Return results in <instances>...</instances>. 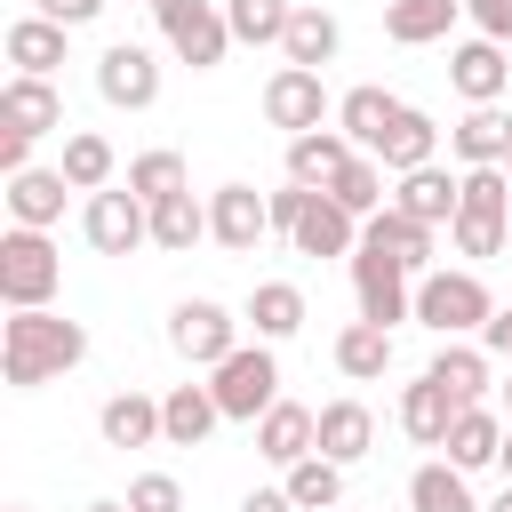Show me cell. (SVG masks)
Returning a JSON list of instances; mask_svg holds the SVG:
<instances>
[{
    "mask_svg": "<svg viewBox=\"0 0 512 512\" xmlns=\"http://www.w3.org/2000/svg\"><path fill=\"white\" fill-rule=\"evenodd\" d=\"M88 360V328L80 320H64V312H8V328H0V368H8V384L16 392H40V384H56L64 368H80Z\"/></svg>",
    "mask_w": 512,
    "mask_h": 512,
    "instance_id": "6da1fadb",
    "label": "cell"
},
{
    "mask_svg": "<svg viewBox=\"0 0 512 512\" xmlns=\"http://www.w3.org/2000/svg\"><path fill=\"white\" fill-rule=\"evenodd\" d=\"M56 288H64L56 240L32 232V224H8V232H0V304H8V312H40Z\"/></svg>",
    "mask_w": 512,
    "mask_h": 512,
    "instance_id": "7a4b0ae2",
    "label": "cell"
},
{
    "mask_svg": "<svg viewBox=\"0 0 512 512\" xmlns=\"http://www.w3.org/2000/svg\"><path fill=\"white\" fill-rule=\"evenodd\" d=\"M488 312H496V296H488L480 272H424L416 280V320L432 336H480Z\"/></svg>",
    "mask_w": 512,
    "mask_h": 512,
    "instance_id": "3957f363",
    "label": "cell"
},
{
    "mask_svg": "<svg viewBox=\"0 0 512 512\" xmlns=\"http://www.w3.org/2000/svg\"><path fill=\"white\" fill-rule=\"evenodd\" d=\"M208 384H216V408H224L232 424H256V416L280 400V360H272V344L256 336V344L224 352V360L208 368Z\"/></svg>",
    "mask_w": 512,
    "mask_h": 512,
    "instance_id": "277c9868",
    "label": "cell"
},
{
    "mask_svg": "<svg viewBox=\"0 0 512 512\" xmlns=\"http://www.w3.org/2000/svg\"><path fill=\"white\" fill-rule=\"evenodd\" d=\"M152 16H160V40H168L192 72H216V64H224V48H232L224 0H152Z\"/></svg>",
    "mask_w": 512,
    "mask_h": 512,
    "instance_id": "5b68a950",
    "label": "cell"
},
{
    "mask_svg": "<svg viewBox=\"0 0 512 512\" xmlns=\"http://www.w3.org/2000/svg\"><path fill=\"white\" fill-rule=\"evenodd\" d=\"M352 296H360V320H376V328L416 320V272L384 248H368V240L352 248Z\"/></svg>",
    "mask_w": 512,
    "mask_h": 512,
    "instance_id": "8992f818",
    "label": "cell"
},
{
    "mask_svg": "<svg viewBox=\"0 0 512 512\" xmlns=\"http://www.w3.org/2000/svg\"><path fill=\"white\" fill-rule=\"evenodd\" d=\"M80 232H88V248H96V256H128V248H144V240H152V200H136L128 184H104V192H88Z\"/></svg>",
    "mask_w": 512,
    "mask_h": 512,
    "instance_id": "52a82bcc",
    "label": "cell"
},
{
    "mask_svg": "<svg viewBox=\"0 0 512 512\" xmlns=\"http://www.w3.org/2000/svg\"><path fill=\"white\" fill-rule=\"evenodd\" d=\"M96 96H104L112 112H152V104H160V56H152L144 40H112V48L96 56Z\"/></svg>",
    "mask_w": 512,
    "mask_h": 512,
    "instance_id": "ba28073f",
    "label": "cell"
},
{
    "mask_svg": "<svg viewBox=\"0 0 512 512\" xmlns=\"http://www.w3.org/2000/svg\"><path fill=\"white\" fill-rule=\"evenodd\" d=\"M168 344H176V360L216 368L224 352H240V320H232L216 296H184V304L168 312Z\"/></svg>",
    "mask_w": 512,
    "mask_h": 512,
    "instance_id": "9c48e42d",
    "label": "cell"
},
{
    "mask_svg": "<svg viewBox=\"0 0 512 512\" xmlns=\"http://www.w3.org/2000/svg\"><path fill=\"white\" fill-rule=\"evenodd\" d=\"M264 232H272V192H256V184H216V192H208V240H216V248L256 256Z\"/></svg>",
    "mask_w": 512,
    "mask_h": 512,
    "instance_id": "30bf717a",
    "label": "cell"
},
{
    "mask_svg": "<svg viewBox=\"0 0 512 512\" xmlns=\"http://www.w3.org/2000/svg\"><path fill=\"white\" fill-rule=\"evenodd\" d=\"M328 88H320V72H304V64H280L272 80H264V120L272 128H288V136H304V128H328Z\"/></svg>",
    "mask_w": 512,
    "mask_h": 512,
    "instance_id": "8fae6325",
    "label": "cell"
},
{
    "mask_svg": "<svg viewBox=\"0 0 512 512\" xmlns=\"http://www.w3.org/2000/svg\"><path fill=\"white\" fill-rule=\"evenodd\" d=\"M288 248H296V256H352V248H360V216H352L344 200L312 192L304 216H296V232H288Z\"/></svg>",
    "mask_w": 512,
    "mask_h": 512,
    "instance_id": "7c38bea8",
    "label": "cell"
},
{
    "mask_svg": "<svg viewBox=\"0 0 512 512\" xmlns=\"http://www.w3.org/2000/svg\"><path fill=\"white\" fill-rule=\"evenodd\" d=\"M448 88H456L464 104H504V88H512L504 40H464V48L448 56Z\"/></svg>",
    "mask_w": 512,
    "mask_h": 512,
    "instance_id": "4fadbf2b",
    "label": "cell"
},
{
    "mask_svg": "<svg viewBox=\"0 0 512 512\" xmlns=\"http://www.w3.org/2000/svg\"><path fill=\"white\" fill-rule=\"evenodd\" d=\"M448 152H456L464 168H504V160H512V112H504V104H472V112L448 128Z\"/></svg>",
    "mask_w": 512,
    "mask_h": 512,
    "instance_id": "5bb4252c",
    "label": "cell"
},
{
    "mask_svg": "<svg viewBox=\"0 0 512 512\" xmlns=\"http://www.w3.org/2000/svg\"><path fill=\"white\" fill-rule=\"evenodd\" d=\"M456 192H464V176H448V168L432 160V168H408V176L392 184V208L440 232V224H456Z\"/></svg>",
    "mask_w": 512,
    "mask_h": 512,
    "instance_id": "9a60e30c",
    "label": "cell"
},
{
    "mask_svg": "<svg viewBox=\"0 0 512 512\" xmlns=\"http://www.w3.org/2000/svg\"><path fill=\"white\" fill-rule=\"evenodd\" d=\"M216 424H224L216 384H168V400H160V440L168 448H200Z\"/></svg>",
    "mask_w": 512,
    "mask_h": 512,
    "instance_id": "2e32d148",
    "label": "cell"
},
{
    "mask_svg": "<svg viewBox=\"0 0 512 512\" xmlns=\"http://www.w3.org/2000/svg\"><path fill=\"white\" fill-rule=\"evenodd\" d=\"M312 440H320V408H296V400H272V408L256 416V456H272L280 472H288L296 456H312Z\"/></svg>",
    "mask_w": 512,
    "mask_h": 512,
    "instance_id": "e0dca14e",
    "label": "cell"
},
{
    "mask_svg": "<svg viewBox=\"0 0 512 512\" xmlns=\"http://www.w3.org/2000/svg\"><path fill=\"white\" fill-rule=\"evenodd\" d=\"M336 48H344V24H336L320 0H296V16H288V40H280V64H304V72H320V64H336Z\"/></svg>",
    "mask_w": 512,
    "mask_h": 512,
    "instance_id": "ac0fdd59",
    "label": "cell"
},
{
    "mask_svg": "<svg viewBox=\"0 0 512 512\" xmlns=\"http://www.w3.org/2000/svg\"><path fill=\"white\" fill-rule=\"evenodd\" d=\"M0 120L24 128V136L64 128V96H56V80H40V72H8V88H0Z\"/></svg>",
    "mask_w": 512,
    "mask_h": 512,
    "instance_id": "d6986e66",
    "label": "cell"
},
{
    "mask_svg": "<svg viewBox=\"0 0 512 512\" xmlns=\"http://www.w3.org/2000/svg\"><path fill=\"white\" fill-rule=\"evenodd\" d=\"M360 144L344 136V128H304V136H288V176L296 184H312V192H328L336 176H344V160H352Z\"/></svg>",
    "mask_w": 512,
    "mask_h": 512,
    "instance_id": "ffe728a7",
    "label": "cell"
},
{
    "mask_svg": "<svg viewBox=\"0 0 512 512\" xmlns=\"http://www.w3.org/2000/svg\"><path fill=\"white\" fill-rule=\"evenodd\" d=\"M456 392L448 384H432V376H416V384H400V432L416 440V448H440L448 440V424H456Z\"/></svg>",
    "mask_w": 512,
    "mask_h": 512,
    "instance_id": "44dd1931",
    "label": "cell"
},
{
    "mask_svg": "<svg viewBox=\"0 0 512 512\" xmlns=\"http://www.w3.org/2000/svg\"><path fill=\"white\" fill-rule=\"evenodd\" d=\"M448 464L456 472H480V464H496L504 456V416L488 408V400H472V408H456V424H448Z\"/></svg>",
    "mask_w": 512,
    "mask_h": 512,
    "instance_id": "7402d4cb",
    "label": "cell"
},
{
    "mask_svg": "<svg viewBox=\"0 0 512 512\" xmlns=\"http://www.w3.org/2000/svg\"><path fill=\"white\" fill-rule=\"evenodd\" d=\"M392 120H400V96H392V88H376V80H360V88H344V96H336V128H344L360 152H376Z\"/></svg>",
    "mask_w": 512,
    "mask_h": 512,
    "instance_id": "603a6c76",
    "label": "cell"
},
{
    "mask_svg": "<svg viewBox=\"0 0 512 512\" xmlns=\"http://www.w3.org/2000/svg\"><path fill=\"white\" fill-rule=\"evenodd\" d=\"M64 192H72L64 168H16V176H8V216L32 224V232H48V224L64 216Z\"/></svg>",
    "mask_w": 512,
    "mask_h": 512,
    "instance_id": "cb8c5ba5",
    "label": "cell"
},
{
    "mask_svg": "<svg viewBox=\"0 0 512 512\" xmlns=\"http://www.w3.org/2000/svg\"><path fill=\"white\" fill-rule=\"evenodd\" d=\"M64 32H72V24L40 16V8H32V16H16V24H8V64H16V72L56 80V64H64Z\"/></svg>",
    "mask_w": 512,
    "mask_h": 512,
    "instance_id": "d4e9b609",
    "label": "cell"
},
{
    "mask_svg": "<svg viewBox=\"0 0 512 512\" xmlns=\"http://www.w3.org/2000/svg\"><path fill=\"white\" fill-rule=\"evenodd\" d=\"M376 160H384L392 176H408V168H432V160H440V128H432V112H416V104H400V120L384 128V144H376Z\"/></svg>",
    "mask_w": 512,
    "mask_h": 512,
    "instance_id": "484cf974",
    "label": "cell"
},
{
    "mask_svg": "<svg viewBox=\"0 0 512 512\" xmlns=\"http://www.w3.org/2000/svg\"><path fill=\"white\" fill-rule=\"evenodd\" d=\"M240 320H248L264 344H280V336L304 328V288H296V280H256L248 304H240Z\"/></svg>",
    "mask_w": 512,
    "mask_h": 512,
    "instance_id": "4316f807",
    "label": "cell"
},
{
    "mask_svg": "<svg viewBox=\"0 0 512 512\" xmlns=\"http://www.w3.org/2000/svg\"><path fill=\"white\" fill-rule=\"evenodd\" d=\"M96 432H104V448H152L160 440V400L152 392H112L96 408Z\"/></svg>",
    "mask_w": 512,
    "mask_h": 512,
    "instance_id": "83f0119b",
    "label": "cell"
},
{
    "mask_svg": "<svg viewBox=\"0 0 512 512\" xmlns=\"http://www.w3.org/2000/svg\"><path fill=\"white\" fill-rule=\"evenodd\" d=\"M320 456H336V464H360L368 448H376V416H368V400H328L320 408V440H312Z\"/></svg>",
    "mask_w": 512,
    "mask_h": 512,
    "instance_id": "f1b7e54d",
    "label": "cell"
},
{
    "mask_svg": "<svg viewBox=\"0 0 512 512\" xmlns=\"http://www.w3.org/2000/svg\"><path fill=\"white\" fill-rule=\"evenodd\" d=\"M200 240H208V200H192V184H184V192H168V200H152V248L192 256Z\"/></svg>",
    "mask_w": 512,
    "mask_h": 512,
    "instance_id": "f546056e",
    "label": "cell"
},
{
    "mask_svg": "<svg viewBox=\"0 0 512 512\" xmlns=\"http://www.w3.org/2000/svg\"><path fill=\"white\" fill-rule=\"evenodd\" d=\"M432 384H448L464 408L472 400H488V344H464V336H440V352H432V368H424Z\"/></svg>",
    "mask_w": 512,
    "mask_h": 512,
    "instance_id": "4dcf8cb0",
    "label": "cell"
},
{
    "mask_svg": "<svg viewBox=\"0 0 512 512\" xmlns=\"http://www.w3.org/2000/svg\"><path fill=\"white\" fill-rule=\"evenodd\" d=\"M360 240H368V248H384V256H400L408 272H424V264H432V224H416V216H400V208H376V216L360 224Z\"/></svg>",
    "mask_w": 512,
    "mask_h": 512,
    "instance_id": "1f68e13d",
    "label": "cell"
},
{
    "mask_svg": "<svg viewBox=\"0 0 512 512\" xmlns=\"http://www.w3.org/2000/svg\"><path fill=\"white\" fill-rule=\"evenodd\" d=\"M456 16H464V0H392V8H384V40L424 48V40H448Z\"/></svg>",
    "mask_w": 512,
    "mask_h": 512,
    "instance_id": "d6a6232c",
    "label": "cell"
},
{
    "mask_svg": "<svg viewBox=\"0 0 512 512\" xmlns=\"http://www.w3.org/2000/svg\"><path fill=\"white\" fill-rule=\"evenodd\" d=\"M336 368H344L352 384H376V376L392 368V328H376V320L336 328Z\"/></svg>",
    "mask_w": 512,
    "mask_h": 512,
    "instance_id": "836d02e7",
    "label": "cell"
},
{
    "mask_svg": "<svg viewBox=\"0 0 512 512\" xmlns=\"http://www.w3.org/2000/svg\"><path fill=\"white\" fill-rule=\"evenodd\" d=\"M280 488L296 496V512H336V504H344V464L312 448V456H296V464H288V480H280Z\"/></svg>",
    "mask_w": 512,
    "mask_h": 512,
    "instance_id": "e575fe53",
    "label": "cell"
},
{
    "mask_svg": "<svg viewBox=\"0 0 512 512\" xmlns=\"http://www.w3.org/2000/svg\"><path fill=\"white\" fill-rule=\"evenodd\" d=\"M408 512H488V504H472L464 472L440 456V464H416V472H408Z\"/></svg>",
    "mask_w": 512,
    "mask_h": 512,
    "instance_id": "d590c367",
    "label": "cell"
},
{
    "mask_svg": "<svg viewBox=\"0 0 512 512\" xmlns=\"http://www.w3.org/2000/svg\"><path fill=\"white\" fill-rule=\"evenodd\" d=\"M328 200H344L360 224H368L376 208H392V192H384V160H376V152H352V160H344V176L328 184Z\"/></svg>",
    "mask_w": 512,
    "mask_h": 512,
    "instance_id": "8d00e7d4",
    "label": "cell"
},
{
    "mask_svg": "<svg viewBox=\"0 0 512 512\" xmlns=\"http://www.w3.org/2000/svg\"><path fill=\"white\" fill-rule=\"evenodd\" d=\"M56 168L72 176V192H104L120 160H112V144H104L96 128H72V136H64V160H56Z\"/></svg>",
    "mask_w": 512,
    "mask_h": 512,
    "instance_id": "74e56055",
    "label": "cell"
},
{
    "mask_svg": "<svg viewBox=\"0 0 512 512\" xmlns=\"http://www.w3.org/2000/svg\"><path fill=\"white\" fill-rule=\"evenodd\" d=\"M224 16H232V40H248V48H280L296 0H224Z\"/></svg>",
    "mask_w": 512,
    "mask_h": 512,
    "instance_id": "f35d334b",
    "label": "cell"
},
{
    "mask_svg": "<svg viewBox=\"0 0 512 512\" xmlns=\"http://www.w3.org/2000/svg\"><path fill=\"white\" fill-rule=\"evenodd\" d=\"M128 192H136V200L184 192V152H136V160H128Z\"/></svg>",
    "mask_w": 512,
    "mask_h": 512,
    "instance_id": "ab89813d",
    "label": "cell"
},
{
    "mask_svg": "<svg viewBox=\"0 0 512 512\" xmlns=\"http://www.w3.org/2000/svg\"><path fill=\"white\" fill-rule=\"evenodd\" d=\"M128 512H184L176 472H136V480H128Z\"/></svg>",
    "mask_w": 512,
    "mask_h": 512,
    "instance_id": "60d3db41",
    "label": "cell"
},
{
    "mask_svg": "<svg viewBox=\"0 0 512 512\" xmlns=\"http://www.w3.org/2000/svg\"><path fill=\"white\" fill-rule=\"evenodd\" d=\"M464 16L480 24V40H512V0H464Z\"/></svg>",
    "mask_w": 512,
    "mask_h": 512,
    "instance_id": "b9f144b4",
    "label": "cell"
},
{
    "mask_svg": "<svg viewBox=\"0 0 512 512\" xmlns=\"http://www.w3.org/2000/svg\"><path fill=\"white\" fill-rule=\"evenodd\" d=\"M304 200H312V184H296V176H288V184L272 192V232H296V216H304Z\"/></svg>",
    "mask_w": 512,
    "mask_h": 512,
    "instance_id": "7bdbcfd3",
    "label": "cell"
},
{
    "mask_svg": "<svg viewBox=\"0 0 512 512\" xmlns=\"http://www.w3.org/2000/svg\"><path fill=\"white\" fill-rule=\"evenodd\" d=\"M16 168H32V136L0 120V176H16Z\"/></svg>",
    "mask_w": 512,
    "mask_h": 512,
    "instance_id": "ee69618b",
    "label": "cell"
},
{
    "mask_svg": "<svg viewBox=\"0 0 512 512\" xmlns=\"http://www.w3.org/2000/svg\"><path fill=\"white\" fill-rule=\"evenodd\" d=\"M40 16H56V24H96L104 16V0H32Z\"/></svg>",
    "mask_w": 512,
    "mask_h": 512,
    "instance_id": "f6af8a7d",
    "label": "cell"
},
{
    "mask_svg": "<svg viewBox=\"0 0 512 512\" xmlns=\"http://www.w3.org/2000/svg\"><path fill=\"white\" fill-rule=\"evenodd\" d=\"M480 344H488V360H512V312H488Z\"/></svg>",
    "mask_w": 512,
    "mask_h": 512,
    "instance_id": "bcb514c9",
    "label": "cell"
},
{
    "mask_svg": "<svg viewBox=\"0 0 512 512\" xmlns=\"http://www.w3.org/2000/svg\"><path fill=\"white\" fill-rule=\"evenodd\" d=\"M240 512H296V496H288V488H248Z\"/></svg>",
    "mask_w": 512,
    "mask_h": 512,
    "instance_id": "7dc6e473",
    "label": "cell"
},
{
    "mask_svg": "<svg viewBox=\"0 0 512 512\" xmlns=\"http://www.w3.org/2000/svg\"><path fill=\"white\" fill-rule=\"evenodd\" d=\"M88 512H128V496H96V504H88Z\"/></svg>",
    "mask_w": 512,
    "mask_h": 512,
    "instance_id": "c3c4849f",
    "label": "cell"
},
{
    "mask_svg": "<svg viewBox=\"0 0 512 512\" xmlns=\"http://www.w3.org/2000/svg\"><path fill=\"white\" fill-rule=\"evenodd\" d=\"M496 464H504V480H512V424H504V456H496Z\"/></svg>",
    "mask_w": 512,
    "mask_h": 512,
    "instance_id": "681fc988",
    "label": "cell"
},
{
    "mask_svg": "<svg viewBox=\"0 0 512 512\" xmlns=\"http://www.w3.org/2000/svg\"><path fill=\"white\" fill-rule=\"evenodd\" d=\"M488 512H512V480H504V496H496V504H488Z\"/></svg>",
    "mask_w": 512,
    "mask_h": 512,
    "instance_id": "f907efd6",
    "label": "cell"
},
{
    "mask_svg": "<svg viewBox=\"0 0 512 512\" xmlns=\"http://www.w3.org/2000/svg\"><path fill=\"white\" fill-rule=\"evenodd\" d=\"M504 416H512V384H504Z\"/></svg>",
    "mask_w": 512,
    "mask_h": 512,
    "instance_id": "816d5d0a",
    "label": "cell"
},
{
    "mask_svg": "<svg viewBox=\"0 0 512 512\" xmlns=\"http://www.w3.org/2000/svg\"><path fill=\"white\" fill-rule=\"evenodd\" d=\"M16 512H32V504H16Z\"/></svg>",
    "mask_w": 512,
    "mask_h": 512,
    "instance_id": "f5cc1de1",
    "label": "cell"
},
{
    "mask_svg": "<svg viewBox=\"0 0 512 512\" xmlns=\"http://www.w3.org/2000/svg\"><path fill=\"white\" fill-rule=\"evenodd\" d=\"M504 176H512V160H504Z\"/></svg>",
    "mask_w": 512,
    "mask_h": 512,
    "instance_id": "db71d44e",
    "label": "cell"
},
{
    "mask_svg": "<svg viewBox=\"0 0 512 512\" xmlns=\"http://www.w3.org/2000/svg\"><path fill=\"white\" fill-rule=\"evenodd\" d=\"M144 8H152V0H144Z\"/></svg>",
    "mask_w": 512,
    "mask_h": 512,
    "instance_id": "11a10c76",
    "label": "cell"
}]
</instances>
